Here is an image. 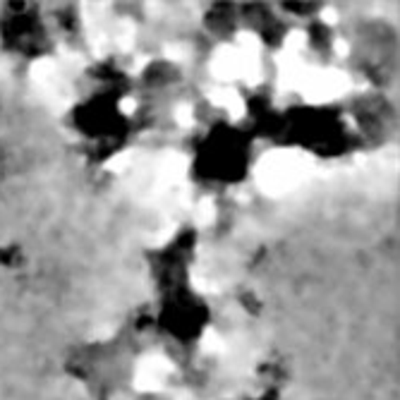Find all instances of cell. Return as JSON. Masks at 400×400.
I'll list each match as a JSON object with an SVG mask.
<instances>
[{
	"mask_svg": "<svg viewBox=\"0 0 400 400\" xmlns=\"http://www.w3.org/2000/svg\"><path fill=\"white\" fill-rule=\"evenodd\" d=\"M309 175V161L298 154L269 156L259 168V183L271 194H280L298 187Z\"/></svg>",
	"mask_w": 400,
	"mask_h": 400,
	"instance_id": "obj_1",
	"label": "cell"
},
{
	"mask_svg": "<svg viewBox=\"0 0 400 400\" xmlns=\"http://www.w3.org/2000/svg\"><path fill=\"white\" fill-rule=\"evenodd\" d=\"M165 376H168V362L163 357H147L142 367L137 372V388H144V391H152V388H158L165 383Z\"/></svg>",
	"mask_w": 400,
	"mask_h": 400,
	"instance_id": "obj_2",
	"label": "cell"
},
{
	"mask_svg": "<svg viewBox=\"0 0 400 400\" xmlns=\"http://www.w3.org/2000/svg\"><path fill=\"white\" fill-rule=\"evenodd\" d=\"M211 101L218 103V106H223L230 116H240L242 113L240 96H237V91L230 89V87H221V89L211 91Z\"/></svg>",
	"mask_w": 400,
	"mask_h": 400,
	"instance_id": "obj_3",
	"label": "cell"
},
{
	"mask_svg": "<svg viewBox=\"0 0 400 400\" xmlns=\"http://www.w3.org/2000/svg\"><path fill=\"white\" fill-rule=\"evenodd\" d=\"M175 116H178V120L183 122V125H185V122L190 125V122H192V108H190V106H180Z\"/></svg>",
	"mask_w": 400,
	"mask_h": 400,
	"instance_id": "obj_4",
	"label": "cell"
}]
</instances>
